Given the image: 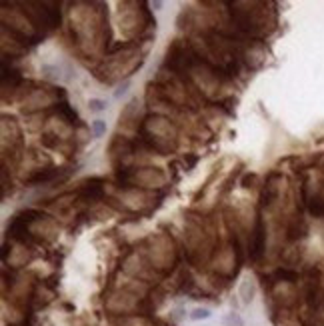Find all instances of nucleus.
<instances>
[{
  "mask_svg": "<svg viewBox=\"0 0 324 326\" xmlns=\"http://www.w3.org/2000/svg\"><path fill=\"white\" fill-rule=\"evenodd\" d=\"M38 218V212H34V210H28V212H22V214H18L12 222H10V226H8V232L10 236H14V238H20L22 232H26V228L34 222Z\"/></svg>",
  "mask_w": 324,
  "mask_h": 326,
  "instance_id": "nucleus-1",
  "label": "nucleus"
},
{
  "mask_svg": "<svg viewBox=\"0 0 324 326\" xmlns=\"http://www.w3.org/2000/svg\"><path fill=\"white\" fill-rule=\"evenodd\" d=\"M188 316H190V320H206V318H210L212 314H210L209 308H194Z\"/></svg>",
  "mask_w": 324,
  "mask_h": 326,
  "instance_id": "nucleus-2",
  "label": "nucleus"
},
{
  "mask_svg": "<svg viewBox=\"0 0 324 326\" xmlns=\"http://www.w3.org/2000/svg\"><path fill=\"white\" fill-rule=\"evenodd\" d=\"M88 108H90L92 112H102V110H106V102L100 100V98H92V100L88 102Z\"/></svg>",
  "mask_w": 324,
  "mask_h": 326,
  "instance_id": "nucleus-3",
  "label": "nucleus"
},
{
  "mask_svg": "<svg viewBox=\"0 0 324 326\" xmlns=\"http://www.w3.org/2000/svg\"><path fill=\"white\" fill-rule=\"evenodd\" d=\"M224 322H228L230 326H244V320H242V318H240L236 312H230V314L224 318Z\"/></svg>",
  "mask_w": 324,
  "mask_h": 326,
  "instance_id": "nucleus-4",
  "label": "nucleus"
},
{
  "mask_svg": "<svg viewBox=\"0 0 324 326\" xmlns=\"http://www.w3.org/2000/svg\"><path fill=\"white\" fill-rule=\"evenodd\" d=\"M92 128H94V136L98 138V136H102V132L106 130V124H104L102 120H96V122L92 124Z\"/></svg>",
  "mask_w": 324,
  "mask_h": 326,
  "instance_id": "nucleus-5",
  "label": "nucleus"
}]
</instances>
